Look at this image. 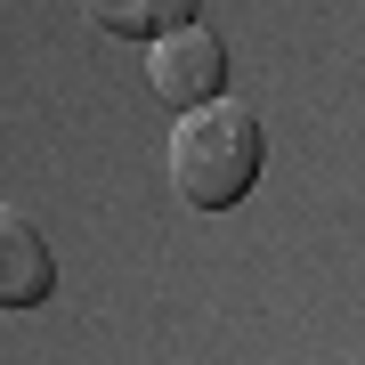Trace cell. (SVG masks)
<instances>
[{
    "instance_id": "cell-1",
    "label": "cell",
    "mask_w": 365,
    "mask_h": 365,
    "mask_svg": "<svg viewBox=\"0 0 365 365\" xmlns=\"http://www.w3.org/2000/svg\"><path fill=\"white\" fill-rule=\"evenodd\" d=\"M260 163H268V130L252 106H195V114L170 122V187L179 203L195 211H227L260 187Z\"/></svg>"
},
{
    "instance_id": "cell-2",
    "label": "cell",
    "mask_w": 365,
    "mask_h": 365,
    "mask_svg": "<svg viewBox=\"0 0 365 365\" xmlns=\"http://www.w3.org/2000/svg\"><path fill=\"white\" fill-rule=\"evenodd\" d=\"M220 81H227V49H220L211 25H187V33L146 41V90H155L163 106H179V114L220 106Z\"/></svg>"
},
{
    "instance_id": "cell-3",
    "label": "cell",
    "mask_w": 365,
    "mask_h": 365,
    "mask_svg": "<svg viewBox=\"0 0 365 365\" xmlns=\"http://www.w3.org/2000/svg\"><path fill=\"white\" fill-rule=\"evenodd\" d=\"M49 284H57L49 244H41V227L9 203V211H0V300H9V309H41Z\"/></svg>"
},
{
    "instance_id": "cell-4",
    "label": "cell",
    "mask_w": 365,
    "mask_h": 365,
    "mask_svg": "<svg viewBox=\"0 0 365 365\" xmlns=\"http://www.w3.org/2000/svg\"><path fill=\"white\" fill-rule=\"evenodd\" d=\"M203 0H81V16L122 41H163V33H187Z\"/></svg>"
}]
</instances>
